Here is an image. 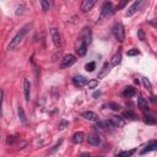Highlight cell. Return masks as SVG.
Returning a JSON list of instances; mask_svg holds the SVG:
<instances>
[{"instance_id":"obj_1","label":"cell","mask_w":157,"mask_h":157,"mask_svg":"<svg viewBox=\"0 0 157 157\" xmlns=\"http://www.w3.org/2000/svg\"><path fill=\"white\" fill-rule=\"evenodd\" d=\"M31 28H32V25H25L15 35V37H13V38L10 40V43H9V49H10V50L16 49L17 47L20 45V43H21L22 40H23L25 36L27 35V32H28Z\"/></svg>"},{"instance_id":"obj_2","label":"cell","mask_w":157,"mask_h":157,"mask_svg":"<svg viewBox=\"0 0 157 157\" xmlns=\"http://www.w3.org/2000/svg\"><path fill=\"white\" fill-rule=\"evenodd\" d=\"M114 12H115V10H114L113 4H112V3H109V1H106L103 5H102L101 15H99L98 21H103L104 18H107V17H109V16H112Z\"/></svg>"},{"instance_id":"obj_3","label":"cell","mask_w":157,"mask_h":157,"mask_svg":"<svg viewBox=\"0 0 157 157\" xmlns=\"http://www.w3.org/2000/svg\"><path fill=\"white\" fill-rule=\"evenodd\" d=\"M112 32L115 37V39L118 40V42H124L125 39V31H124V27H123L121 23H115L112 28Z\"/></svg>"},{"instance_id":"obj_4","label":"cell","mask_w":157,"mask_h":157,"mask_svg":"<svg viewBox=\"0 0 157 157\" xmlns=\"http://www.w3.org/2000/svg\"><path fill=\"white\" fill-rule=\"evenodd\" d=\"M75 52H76V54L79 57H84L87 53V44L81 38H79V40H77L76 47H75Z\"/></svg>"},{"instance_id":"obj_5","label":"cell","mask_w":157,"mask_h":157,"mask_svg":"<svg viewBox=\"0 0 157 157\" xmlns=\"http://www.w3.org/2000/svg\"><path fill=\"white\" fill-rule=\"evenodd\" d=\"M152 151H157V140L148 141L147 144L144 146V148L141 150L140 155H146V153H148V152H152Z\"/></svg>"},{"instance_id":"obj_6","label":"cell","mask_w":157,"mask_h":157,"mask_svg":"<svg viewBox=\"0 0 157 157\" xmlns=\"http://www.w3.org/2000/svg\"><path fill=\"white\" fill-rule=\"evenodd\" d=\"M76 63V58L72 54H67L61 59V67H70Z\"/></svg>"},{"instance_id":"obj_7","label":"cell","mask_w":157,"mask_h":157,"mask_svg":"<svg viewBox=\"0 0 157 157\" xmlns=\"http://www.w3.org/2000/svg\"><path fill=\"white\" fill-rule=\"evenodd\" d=\"M50 36H52V40L54 45L57 47V48H60L61 47V37H60V33L57 28H52L50 30Z\"/></svg>"},{"instance_id":"obj_8","label":"cell","mask_w":157,"mask_h":157,"mask_svg":"<svg viewBox=\"0 0 157 157\" xmlns=\"http://www.w3.org/2000/svg\"><path fill=\"white\" fill-rule=\"evenodd\" d=\"M72 82L76 87H84L88 84V81L85 76H82V75H76V76L72 77Z\"/></svg>"},{"instance_id":"obj_9","label":"cell","mask_w":157,"mask_h":157,"mask_svg":"<svg viewBox=\"0 0 157 157\" xmlns=\"http://www.w3.org/2000/svg\"><path fill=\"white\" fill-rule=\"evenodd\" d=\"M94 5H96V0H84V1L81 3V11L88 12Z\"/></svg>"},{"instance_id":"obj_10","label":"cell","mask_w":157,"mask_h":157,"mask_svg":"<svg viewBox=\"0 0 157 157\" xmlns=\"http://www.w3.org/2000/svg\"><path fill=\"white\" fill-rule=\"evenodd\" d=\"M23 94H25V99L27 102H30V99H31V84H30L28 79L23 80Z\"/></svg>"},{"instance_id":"obj_11","label":"cell","mask_w":157,"mask_h":157,"mask_svg":"<svg viewBox=\"0 0 157 157\" xmlns=\"http://www.w3.org/2000/svg\"><path fill=\"white\" fill-rule=\"evenodd\" d=\"M111 67H112V64L111 63H104L103 64V66H102V69H101V71L98 72V75H97V79H103V77H106L107 75L109 74V71H111Z\"/></svg>"},{"instance_id":"obj_12","label":"cell","mask_w":157,"mask_h":157,"mask_svg":"<svg viewBox=\"0 0 157 157\" xmlns=\"http://www.w3.org/2000/svg\"><path fill=\"white\" fill-rule=\"evenodd\" d=\"M82 118H85V119L88 120V121H99L98 114H96L94 112H91V111L84 112V113H82Z\"/></svg>"},{"instance_id":"obj_13","label":"cell","mask_w":157,"mask_h":157,"mask_svg":"<svg viewBox=\"0 0 157 157\" xmlns=\"http://www.w3.org/2000/svg\"><path fill=\"white\" fill-rule=\"evenodd\" d=\"M85 138H86V135L84 131H76L72 135V142L74 144H81V142L85 141Z\"/></svg>"},{"instance_id":"obj_14","label":"cell","mask_w":157,"mask_h":157,"mask_svg":"<svg viewBox=\"0 0 157 157\" xmlns=\"http://www.w3.org/2000/svg\"><path fill=\"white\" fill-rule=\"evenodd\" d=\"M142 4V1H135L130 8L128 9V11H126V16L128 17H130V16H133L134 13H136L138 12V10H139V8H140V5Z\"/></svg>"},{"instance_id":"obj_15","label":"cell","mask_w":157,"mask_h":157,"mask_svg":"<svg viewBox=\"0 0 157 157\" xmlns=\"http://www.w3.org/2000/svg\"><path fill=\"white\" fill-rule=\"evenodd\" d=\"M109 121L112 123V125L114 128H121V126H124V120H123V118H120V117H111Z\"/></svg>"},{"instance_id":"obj_16","label":"cell","mask_w":157,"mask_h":157,"mask_svg":"<svg viewBox=\"0 0 157 157\" xmlns=\"http://www.w3.org/2000/svg\"><path fill=\"white\" fill-rule=\"evenodd\" d=\"M120 63H121V52L118 50V52L112 57V59H111V64H112V66H118Z\"/></svg>"},{"instance_id":"obj_17","label":"cell","mask_w":157,"mask_h":157,"mask_svg":"<svg viewBox=\"0 0 157 157\" xmlns=\"http://www.w3.org/2000/svg\"><path fill=\"white\" fill-rule=\"evenodd\" d=\"M123 96H124L125 98H131V97H134L135 94H136V90L134 87H131V86H129V87H125V90L123 91Z\"/></svg>"},{"instance_id":"obj_18","label":"cell","mask_w":157,"mask_h":157,"mask_svg":"<svg viewBox=\"0 0 157 157\" xmlns=\"http://www.w3.org/2000/svg\"><path fill=\"white\" fill-rule=\"evenodd\" d=\"M138 107L141 109L142 112H146L148 111V104H147V101L144 97H138Z\"/></svg>"},{"instance_id":"obj_19","label":"cell","mask_w":157,"mask_h":157,"mask_svg":"<svg viewBox=\"0 0 157 157\" xmlns=\"http://www.w3.org/2000/svg\"><path fill=\"white\" fill-rule=\"evenodd\" d=\"M87 141H88V144L92 145V146H98L101 144V139L98 138V136H96V135L90 136V138L87 139Z\"/></svg>"},{"instance_id":"obj_20","label":"cell","mask_w":157,"mask_h":157,"mask_svg":"<svg viewBox=\"0 0 157 157\" xmlns=\"http://www.w3.org/2000/svg\"><path fill=\"white\" fill-rule=\"evenodd\" d=\"M144 120L146 124H150V125H153V124H157V119L152 115H148V114H145L144 115Z\"/></svg>"},{"instance_id":"obj_21","label":"cell","mask_w":157,"mask_h":157,"mask_svg":"<svg viewBox=\"0 0 157 157\" xmlns=\"http://www.w3.org/2000/svg\"><path fill=\"white\" fill-rule=\"evenodd\" d=\"M136 150L135 148H131V150H126V151H121L117 155V157H131L134 153H135Z\"/></svg>"},{"instance_id":"obj_22","label":"cell","mask_w":157,"mask_h":157,"mask_svg":"<svg viewBox=\"0 0 157 157\" xmlns=\"http://www.w3.org/2000/svg\"><path fill=\"white\" fill-rule=\"evenodd\" d=\"M85 69H86V71L92 72L94 69H96V63H94V61H90V63H87L85 65Z\"/></svg>"},{"instance_id":"obj_23","label":"cell","mask_w":157,"mask_h":157,"mask_svg":"<svg viewBox=\"0 0 157 157\" xmlns=\"http://www.w3.org/2000/svg\"><path fill=\"white\" fill-rule=\"evenodd\" d=\"M123 117L126 118V119H131V120H135V119H136L135 113H133V112H130V111H126V112L123 113Z\"/></svg>"},{"instance_id":"obj_24","label":"cell","mask_w":157,"mask_h":157,"mask_svg":"<svg viewBox=\"0 0 157 157\" xmlns=\"http://www.w3.org/2000/svg\"><path fill=\"white\" fill-rule=\"evenodd\" d=\"M17 112H18V118H20V120H21L22 123H26V115H25V112H23V108H22V107H18Z\"/></svg>"},{"instance_id":"obj_25","label":"cell","mask_w":157,"mask_h":157,"mask_svg":"<svg viewBox=\"0 0 157 157\" xmlns=\"http://www.w3.org/2000/svg\"><path fill=\"white\" fill-rule=\"evenodd\" d=\"M67 125H69V121L65 120V119H61L59 121V124H58V128H59V130H64Z\"/></svg>"},{"instance_id":"obj_26","label":"cell","mask_w":157,"mask_h":157,"mask_svg":"<svg viewBox=\"0 0 157 157\" xmlns=\"http://www.w3.org/2000/svg\"><path fill=\"white\" fill-rule=\"evenodd\" d=\"M108 107L112 109V111H115V112H118L119 109H120V106L118 103H115V102H109L108 103Z\"/></svg>"},{"instance_id":"obj_27","label":"cell","mask_w":157,"mask_h":157,"mask_svg":"<svg viewBox=\"0 0 157 157\" xmlns=\"http://www.w3.org/2000/svg\"><path fill=\"white\" fill-rule=\"evenodd\" d=\"M142 84H144V86H145L146 90H148V91H151V90H152V85H151V82H150V81H148L146 77L142 79Z\"/></svg>"},{"instance_id":"obj_28","label":"cell","mask_w":157,"mask_h":157,"mask_svg":"<svg viewBox=\"0 0 157 157\" xmlns=\"http://www.w3.org/2000/svg\"><path fill=\"white\" fill-rule=\"evenodd\" d=\"M40 5H42L43 11H48L49 8H50V3L47 1V0H43V1H40Z\"/></svg>"},{"instance_id":"obj_29","label":"cell","mask_w":157,"mask_h":157,"mask_svg":"<svg viewBox=\"0 0 157 157\" xmlns=\"http://www.w3.org/2000/svg\"><path fill=\"white\" fill-rule=\"evenodd\" d=\"M138 37H139V39H140V40H142V42H144V40L146 39L145 31H144V30H138Z\"/></svg>"},{"instance_id":"obj_30","label":"cell","mask_w":157,"mask_h":157,"mask_svg":"<svg viewBox=\"0 0 157 157\" xmlns=\"http://www.w3.org/2000/svg\"><path fill=\"white\" fill-rule=\"evenodd\" d=\"M25 9H26V6L25 5H20V6H17V9H16V15L17 16H20V15H22V13L25 12Z\"/></svg>"},{"instance_id":"obj_31","label":"cell","mask_w":157,"mask_h":157,"mask_svg":"<svg viewBox=\"0 0 157 157\" xmlns=\"http://www.w3.org/2000/svg\"><path fill=\"white\" fill-rule=\"evenodd\" d=\"M88 88H94L97 85H98V80H96V79H93V80H90L88 81Z\"/></svg>"},{"instance_id":"obj_32","label":"cell","mask_w":157,"mask_h":157,"mask_svg":"<svg viewBox=\"0 0 157 157\" xmlns=\"http://www.w3.org/2000/svg\"><path fill=\"white\" fill-rule=\"evenodd\" d=\"M128 57H134V55H139L140 52L138 49H130V50H128Z\"/></svg>"},{"instance_id":"obj_33","label":"cell","mask_w":157,"mask_h":157,"mask_svg":"<svg viewBox=\"0 0 157 157\" xmlns=\"http://www.w3.org/2000/svg\"><path fill=\"white\" fill-rule=\"evenodd\" d=\"M61 142H63V140H59V142H57V144L54 145V147L50 150V153H53V152H55V151H57V150L59 148V146H60V144H61Z\"/></svg>"},{"instance_id":"obj_34","label":"cell","mask_w":157,"mask_h":157,"mask_svg":"<svg viewBox=\"0 0 157 157\" xmlns=\"http://www.w3.org/2000/svg\"><path fill=\"white\" fill-rule=\"evenodd\" d=\"M16 140H17L16 136H9L8 140H6V142H8V144H13V142H15Z\"/></svg>"},{"instance_id":"obj_35","label":"cell","mask_w":157,"mask_h":157,"mask_svg":"<svg viewBox=\"0 0 157 157\" xmlns=\"http://www.w3.org/2000/svg\"><path fill=\"white\" fill-rule=\"evenodd\" d=\"M150 102H151L152 104L157 106V96H151V97H150Z\"/></svg>"},{"instance_id":"obj_36","label":"cell","mask_w":157,"mask_h":157,"mask_svg":"<svg viewBox=\"0 0 157 157\" xmlns=\"http://www.w3.org/2000/svg\"><path fill=\"white\" fill-rule=\"evenodd\" d=\"M99 96H101V92H99V91L93 93V98H97V97H99Z\"/></svg>"},{"instance_id":"obj_37","label":"cell","mask_w":157,"mask_h":157,"mask_svg":"<svg viewBox=\"0 0 157 157\" xmlns=\"http://www.w3.org/2000/svg\"><path fill=\"white\" fill-rule=\"evenodd\" d=\"M150 23L153 25L155 27H157V21H153V20H151V21H150Z\"/></svg>"},{"instance_id":"obj_38","label":"cell","mask_w":157,"mask_h":157,"mask_svg":"<svg viewBox=\"0 0 157 157\" xmlns=\"http://www.w3.org/2000/svg\"><path fill=\"white\" fill-rule=\"evenodd\" d=\"M125 4H126V0H125V1H121V4H120V6H119V8H123V6H124ZM119 8H118V9H119Z\"/></svg>"},{"instance_id":"obj_39","label":"cell","mask_w":157,"mask_h":157,"mask_svg":"<svg viewBox=\"0 0 157 157\" xmlns=\"http://www.w3.org/2000/svg\"><path fill=\"white\" fill-rule=\"evenodd\" d=\"M81 157H91V156L88 153H82V155H81Z\"/></svg>"}]
</instances>
